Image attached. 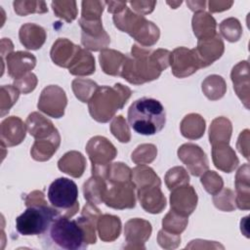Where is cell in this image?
<instances>
[{
    "mask_svg": "<svg viewBox=\"0 0 250 250\" xmlns=\"http://www.w3.org/2000/svg\"><path fill=\"white\" fill-rule=\"evenodd\" d=\"M170 54L168 50L151 51L134 44L131 55L125 58L120 76L134 85L155 80L170 64Z\"/></svg>",
    "mask_w": 250,
    "mask_h": 250,
    "instance_id": "1",
    "label": "cell"
},
{
    "mask_svg": "<svg viewBox=\"0 0 250 250\" xmlns=\"http://www.w3.org/2000/svg\"><path fill=\"white\" fill-rule=\"evenodd\" d=\"M128 122L135 132L150 136L160 132L166 123V111L162 104L152 98H141L128 109Z\"/></svg>",
    "mask_w": 250,
    "mask_h": 250,
    "instance_id": "2",
    "label": "cell"
},
{
    "mask_svg": "<svg viewBox=\"0 0 250 250\" xmlns=\"http://www.w3.org/2000/svg\"><path fill=\"white\" fill-rule=\"evenodd\" d=\"M43 244L47 248L79 250L87 248L86 234L77 220L60 215L51 224L43 235Z\"/></svg>",
    "mask_w": 250,
    "mask_h": 250,
    "instance_id": "3",
    "label": "cell"
},
{
    "mask_svg": "<svg viewBox=\"0 0 250 250\" xmlns=\"http://www.w3.org/2000/svg\"><path fill=\"white\" fill-rule=\"evenodd\" d=\"M131 90L120 83L112 87H99L88 102L89 112L93 119L98 122H108L117 110L123 108L129 98Z\"/></svg>",
    "mask_w": 250,
    "mask_h": 250,
    "instance_id": "4",
    "label": "cell"
},
{
    "mask_svg": "<svg viewBox=\"0 0 250 250\" xmlns=\"http://www.w3.org/2000/svg\"><path fill=\"white\" fill-rule=\"evenodd\" d=\"M113 22L118 29L128 33L143 47L154 45L160 36L159 28L152 21L132 12L128 7L113 16Z\"/></svg>",
    "mask_w": 250,
    "mask_h": 250,
    "instance_id": "5",
    "label": "cell"
},
{
    "mask_svg": "<svg viewBox=\"0 0 250 250\" xmlns=\"http://www.w3.org/2000/svg\"><path fill=\"white\" fill-rule=\"evenodd\" d=\"M60 215H62L60 211L46 203L33 204L27 206L25 211L16 219V229L24 236L44 235L53 221Z\"/></svg>",
    "mask_w": 250,
    "mask_h": 250,
    "instance_id": "6",
    "label": "cell"
},
{
    "mask_svg": "<svg viewBox=\"0 0 250 250\" xmlns=\"http://www.w3.org/2000/svg\"><path fill=\"white\" fill-rule=\"evenodd\" d=\"M48 200L51 205L65 217H72L78 212V188L67 178H58L48 188Z\"/></svg>",
    "mask_w": 250,
    "mask_h": 250,
    "instance_id": "7",
    "label": "cell"
},
{
    "mask_svg": "<svg viewBox=\"0 0 250 250\" xmlns=\"http://www.w3.org/2000/svg\"><path fill=\"white\" fill-rule=\"evenodd\" d=\"M86 151L92 162V175L104 177L106 169L117 154L115 146L104 137L96 136L90 139Z\"/></svg>",
    "mask_w": 250,
    "mask_h": 250,
    "instance_id": "8",
    "label": "cell"
},
{
    "mask_svg": "<svg viewBox=\"0 0 250 250\" xmlns=\"http://www.w3.org/2000/svg\"><path fill=\"white\" fill-rule=\"evenodd\" d=\"M104 181L105 184L103 202H104L106 206L114 209H127L135 207L136 198L134 190L136 187L132 180Z\"/></svg>",
    "mask_w": 250,
    "mask_h": 250,
    "instance_id": "9",
    "label": "cell"
},
{
    "mask_svg": "<svg viewBox=\"0 0 250 250\" xmlns=\"http://www.w3.org/2000/svg\"><path fill=\"white\" fill-rule=\"evenodd\" d=\"M66 104L65 92L57 85H50L42 90L37 107L51 117L61 118L64 114Z\"/></svg>",
    "mask_w": 250,
    "mask_h": 250,
    "instance_id": "10",
    "label": "cell"
},
{
    "mask_svg": "<svg viewBox=\"0 0 250 250\" xmlns=\"http://www.w3.org/2000/svg\"><path fill=\"white\" fill-rule=\"evenodd\" d=\"M172 73L178 78L188 77L201 67L194 49L178 47L170 54Z\"/></svg>",
    "mask_w": 250,
    "mask_h": 250,
    "instance_id": "11",
    "label": "cell"
},
{
    "mask_svg": "<svg viewBox=\"0 0 250 250\" xmlns=\"http://www.w3.org/2000/svg\"><path fill=\"white\" fill-rule=\"evenodd\" d=\"M79 25L82 29L81 43L91 51L104 50L110 43V38L103 27L102 20L86 21L79 20Z\"/></svg>",
    "mask_w": 250,
    "mask_h": 250,
    "instance_id": "12",
    "label": "cell"
},
{
    "mask_svg": "<svg viewBox=\"0 0 250 250\" xmlns=\"http://www.w3.org/2000/svg\"><path fill=\"white\" fill-rule=\"evenodd\" d=\"M178 156L191 175L198 177L208 170V159L200 146L194 144H185L178 149Z\"/></svg>",
    "mask_w": 250,
    "mask_h": 250,
    "instance_id": "13",
    "label": "cell"
},
{
    "mask_svg": "<svg viewBox=\"0 0 250 250\" xmlns=\"http://www.w3.org/2000/svg\"><path fill=\"white\" fill-rule=\"evenodd\" d=\"M170 205L175 213L188 217L196 208L197 194L191 186L185 185L171 190Z\"/></svg>",
    "mask_w": 250,
    "mask_h": 250,
    "instance_id": "14",
    "label": "cell"
},
{
    "mask_svg": "<svg viewBox=\"0 0 250 250\" xmlns=\"http://www.w3.org/2000/svg\"><path fill=\"white\" fill-rule=\"evenodd\" d=\"M201 67H206L217 61L224 53V42L217 33L207 39L198 40L197 47L194 48Z\"/></svg>",
    "mask_w": 250,
    "mask_h": 250,
    "instance_id": "15",
    "label": "cell"
},
{
    "mask_svg": "<svg viewBox=\"0 0 250 250\" xmlns=\"http://www.w3.org/2000/svg\"><path fill=\"white\" fill-rule=\"evenodd\" d=\"M25 125L18 116L4 119L0 125V140L4 146L20 145L25 138Z\"/></svg>",
    "mask_w": 250,
    "mask_h": 250,
    "instance_id": "16",
    "label": "cell"
},
{
    "mask_svg": "<svg viewBox=\"0 0 250 250\" xmlns=\"http://www.w3.org/2000/svg\"><path fill=\"white\" fill-rule=\"evenodd\" d=\"M6 64L9 76L16 80L29 73L34 68L36 58L28 52H13L6 57Z\"/></svg>",
    "mask_w": 250,
    "mask_h": 250,
    "instance_id": "17",
    "label": "cell"
},
{
    "mask_svg": "<svg viewBox=\"0 0 250 250\" xmlns=\"http://www.w3.org/2000/svg\"><path fill=\"white\" fill-rule=\"evenodd\" d=\"M138 197L142 207L151 214L162 212L166 206V198L160 185H148L138 188Z\"/></svg>",
    "mask_w": 250,
    "mask_h": 250,
    "instance_id": "18",
    "label": "cell"
},
{
    "mask_svg": "<svg viewBox=\"0 0 250 250\" xmlns=\"http://www.w3.org/2000/svg\"><path fill=\"white\" fill-rule=\"evenodd\" d=\"M151 234V225L143 219H131L125 224V239L131 247L145 248L144 244Z\"/></svg>",
    "mask_w": 250,
    "mask_h": 250,
    "instance_id": "19",
    "label": "cell"
},
{
    "mask_svg": "<svg viewBox=\"0 0 250 250\" xmlns=\"http://www.w3.org/2000/svg\"><path fill=\"white\" fill-rule=\"evenodd\" d=\"M26 127L35 141H42L60 135L53 123L38 112H32L26 118Z\"/></svg>",
    "mask_w": 250,
    "mask_h": 250,
    "instance_id": "20",
    "label": "cell"
},
{
    "mask_svg": "<svg viewBox=\"0 0 250 250\" xmlns=\"http://www.w3.org/2000/svg\"><path fill=\"white\" fill-rule=\"evenodd\" d=\"M80 47L66 38H59L52 46L50 55L54 63L68 68Z\"/></svg>",
    "mask_w": 250,
    "mask_h": 250,
    "instance_id": "21",
    "label": "cell"
},
{
    "mask_svg": "<svg viewBox=\"0 0 250 250\" xmlns=\"http://www.w3.org/2000/svg\"><path fill=\"white\" fill-rule=\"evenodd\" d=\"M212 159L214 165L226 173L232 172L238 165V158L229 144L212 146Z\"/></svg>",
    "mask_w": 250,
    "mask_h": 250,
    "instance_id": "22",
    "label": "cell"
},
{
    "mask_svg": "<svg viewBox=\"0 0 250 250\" xmlns=\"http://www.w3.org/2000/svg\"><path fill=\"white\" fill-rule=\"evenodd\" d=\"M19 37L21 45L28 50H38L45 43L47 34L45 29L35 23H24L21 26Z\"/></svg>",
    "mask_w": 250,
    "mask_h": 250,
    "instance_id": "23",
    "label": "cell"
},
{
    "mask_svg": "<svg viewBox=\"0 0 250 250\" xmlns=\"http://www.w3.org/2000/svg\"><path fill=\"white\" fill-rule=\"evenodd\" d=\"M58 167L63 173L74 178H79L84 173L86 167V160L80 152L72 150L66 152L59 160Z\"/></svg>",
    "mask_w": 250,
    "mask_h": 250,
    "instance_id": "24",
    "label": "cell"
},
{
    "mask_svg": "<svg viewBox=\"0 0 250 250\" xmlns=\"http://www.w3.org/2000/svg\"><path fill=\"white\" fill-rule=\"evenodd\" d=\"M216 26L215 19L204 11L197 12L192 17V29L198 40L215 36L217 34Z\"/></svg>",
    "mask_w": 250,
    "mask_h": 250,
    "instance_id": "25",
    "label": "cell"
},
{
    "mask_svg": "<svg viewBox=\"0 0 250 250\" xmlns=\"http://www.w3.org/2000/svg\"><path fill=\"white\" fill-rule=\"evenodd\" d=\"M125 58L126 56H124L122 53L112 49H104L99 56L100 64L103 71L113 76L121 74Z\"/></svg>",
    "mask_w": 250,
    "mask_h": 250,
    "instance_id": "26",
    "label": "cell"
},
{
    "mask_svg": "<svg viewBox=\"0 0 250 250\" xmlns=\"http://www.w3.org/2000/svg\"><path fill=\"white\" fill-rule=\"evenodd\" d=\"M100 238L103 241L110 242L115 240L121 231L120 219L113 215H101L97 222Z\"/></svg>",
    "mask_w": 250,
    "mask_h": 250,
    "instance_id": "27",
    "label": "cell"
},
{
    "mask_svg": "<svg viewBox=\"0 0 250 250\" xmlns=\"http://www.w3.org/2000/svg\"><path fill=\"white\" fill-rule=\"evenodd\" d=\"M68 71L70 74L77 76L93 74L95 72V58L90 52L80 47L68 67Z\"/></svg>",
    "mask_w": 250,
    "mask_h": 250,
    "instance_id": "28",
    "label": "cell"
},
{
    "mask_svg": "<svg viewBox=\"0 0 250 250\" xmlns=\"http://www.w3.org/2000/svg\"><path fill=\"white\" fill-rule=\"evenodd\" d=\"M235 188L237 191L236 204L239 209H249V166L245 164L237 171L235 178Z\"/></svg>",
    "mask_w": 250,
    "mask_h": 250,
    "instance_id": "29",
    "label": "cell"
},
{
    "mask_svg": "<svg viewBox=\"0 0 250 250\" xmlns=\"http://www.w3.org/2000/svg\"><path fill=\"white\" fill-rule=\"evenodd\" d=\"M180 129L185 138L189 140L199 139L203 136L205 131V120L199 114H188L182 120Z\"/></svg>",
    "mask_w": 250,
    "mask_h": 250,
    "instance_id": "30",
    "label": "cell"
},
{
    "mask_svg": "<svg viewBox=\"0 0 250 250\" xmlns=\"http://www.w3.org/2000/svg\"><path fill=\"white\" fill-rule=\"evenodd\" d=\"M60 143H61L60 135L47 140L35 141L31 147L30 154L32 158L36 161L49 160L53 156V154L57 151L60 146Z\"/></svg>",
    "mask_w": 250,
    "mask_h": 250,
    "instance_id": "31",
    "label": "cell"
},
{
    "mask_svg": "<svg viewBox=\"0 0 250 250\" xmlns=\"http://www.w3.org/2000/svg\"><path fill=\"white\" fill-rule=\"evenodd\" d=\"M231 135V123L225 117H218L211 123L209 140L212 146L218 144H229Z\"/></svg>",
    "mask_w": 250,
    "mask_h": 250,
    "instance_id": "32",
    "label": "cell"
},
{
    "mask_svg": "<svg viewBox=\"0 0 250 250\" xmlns=\"http://www.w3.org/2000/svg\"><path fill=\"white\" fill-rule=\"evenodd\" d=\"M105 181L99 176H92L83 185V193L85 199L94 205L103 202V195L104 190Z\"/></svg>",
    "mask_w": 250,
    "mask_h": 250,
    "instance_id": "33",
    "label": "cell"
},
{
    "mask_svg": "<svg viewBox=\"0 0 250 250\" xmlns=\"http://www.w3.org/2000/svg\"><path fill=\"white\" fill-rule=\"evenodd\" d=\"M226 90L225 80L219 75H210L202 82V91L209 100L216 101L221 99L225 95Z\"/></svg>",
    "mask_w": 250,
    "mask_h": 250,
    "instance_id": "34",
    "label": "cell"
},
{
    "mask_svg": "<svg viewBox=\"0 0 250 250\" xmlns=\"http://www.w3.org/2000/svg\"><path fill=\"white\" fill-rule=\"evenodd\" d=\"M132 181L136 188L148 185H161L159 177L154 171L146 165H141L132 170Z\"/></svg>",
    "mask_w": 250,
    "mask_h": 250,
    "instance_id": "35",
    "label": "cell"
},
{
    "mask_svg": "<svg viewBox=\"0 0 250 250\" xmlns=\"http://www.w3.org/2000/svg\"><path fill=\"white\" fill-rule=\"evenodd\" d=\"M98 88V84L90 79L76 78L72 81L73 93L82 103H88Z\"/></svg>",
    "mask_w": 250,
    "mask_h": 250,
    "instance_id": "36",
    "label": "cell"
},
{
    "mask_svg": "<svg viewBox=\"0 0 250 250\" xmlns=\"http://www.w3.org/2000/svg\"><path fill=\"white\" fill-rule=\"evenodd\" d=\"M187 225L188 217L181 216L172 210H170L162 220L163 229L174 234H181V232L185 230Z\"/></svg>",
    "mask_w": 250,
    "mask_h": 250,
    "instance_id": "37",
    "label": "cell"
},
{
    "mask_svg": "<svg viewBox=\"0 0 250 250\" xmlns=\"http://www.w3.org/2000/svg\"><path fill=\"white\" fill-rule=\"evenodd\" d=\"M51 5L55 15L67 22H71L77 17L75 1H53Z\"/></svg>",
    "mask_w": 250,
    "mask_h": 250,
    "instance_id": "38",
    "label": "cell"
},
{
    "mask_svg": "<svg viewBox=\"0 0 250 250\" xmlns=\"http://www.w3.org/2000/svg\"><path fill=\"white\" fill-rule=\"evenodd\" d=\"M188 182H189L188 174L187 173L186 169L181 166H177L169 169L165 175V184L170 190L181 186L188 185Z\"/></svg>",
    "mask_w": 250,
    "mask_h": 250,
    "instance_id": "39",
    "label": "cell"
},
{
    "mask_svg": "<svg viewBox=\"0 0 250 250\" xmlns=\"http://www.w3.org/2000/svg\"><path fill=\"white\" fill-rule=\"evenodd\" d=\"M14 10L19 16H26L32 13L44 14L48 12L44 1H14Z\"/></svg>",
    "mask_w": 250,
    "mask_h": 250,
    "instance_id": "40",
    "label": "cell"
},
{
    "mask_svg": "<svg viewBox=\"0 0 250 250\" xmlns=\"http://www.w3.org/2000/svg\"><path fill=\"white\" fill-rule=\"evenodd\" d=\"M220 30L222 35L229 42L237 41L242 34L240 22L237 19L234 18H229L227 20H224L220 23Z\"/></svg>",
    "mask_w": 250,
    "mask_h": 250,
    "instance_id": "41",
    "label": "cell"
},
{
    "mask_svg": "<svg viewBox=\"0 0 250 250\" xmlns=\"http://www.w3.org/2000/svg\"><path fill=\"white\" fill-rule=\"evenodd\" d=\"M0 96H1L0 110H1V116L3 117L7 112H9L10 108L18 101L20 96V91L14 85H3L1 87Z\"/></svg>",
    "mask_w": 250,
    "mask_h": 250,
    "instance_id": "42",
    "label": "cell"
},
{
    "mask_svg": "<svg viewBox=\"0 0 250 250\" xmlns=\"http://www.w3.org/2000/svg\"><path fill=\"white\" fill-rule=\"evenodd\" d=\"M157 154V149L154 145H141L132 153V160L136 164L145 165L154 160Z\"/></svg>",
    "mask_w": 250,
    "mask_h": 250,
    "instance_id": "43",
    "label": "cell"
},
{
    "mask_svg": "<svg viewBox=\"0 0 250 250\" xmlns=\"http://www.w3.org/2000/svg\"><path fill=\"white\" fill-rule=\"evenodd\" d=\"M105 2L104 1H83L82 2V20L96 21L102 20V14L104 8Z\"/></svg>",
    "mask_w": 250,
    "mask_h": 250,
    "instance_id": "44",
    "label": "cell"
},
{
    "mask_svg": "<svg viewBox=\"0 0 250 250\" xmlns=\"http://www.w3.org/2000/svg\"><path fill=\"white\" fill-rule=\"evenodd\" d=\"M200 181L206 191L212 195L220 192L224 185L222 178L214 171L204 172Z\"/></svg>",
    "mask_w": 250,
    "mask_h": 250,
    "instance_id": "45",
    "label": "cell"
},
{
    "mask_svg": "<svg viewBox=\"0 0 250 250\" xmlns=\"http://www.w3.org/2000/svg\"><path fill=\"white\" fill-rule=\"evenodd\" d=\"M110 131L113 136L117 138L118 141L121 143H128L131 139L129 127L122 115L116 116L112 120L110 124Z\"/></svg>",
    "mask_w": 250,
    "mask_h": 250,
    "instance_id": "46",
    "label": "cell"
},
{
    "mask_svg": "<svg viewBox=\"0 0 250 250\" xmlns=\"http://www.w3.org/2000/svg\"><path fill=\"white\" fill-rule=\"evenodd\" d=\"M213 201L215 206L222 211H232L235 208L233 192L229 188H225L221 193L218 192L213 195Z\"/></svg>",
    "mask_w": 250,
    "mask_h": 250,
    "instance_id": "47",
    "label": "cell"
},
{
    "mask_svg": "<svg viewBox=\"0 0 250 250\" xmlns=\"http://www.w3.org/2000/svg\"><path fill=\"white\" fill-rule=\"evenodd\" d=\"M37 85V78L34 73H27L24 76L14 80V86L21 93L28 94L33 91Z\"/></svg>",
    "mask_w": 250,
    "mask_h": 250,
    "instance_id": "48",
    "label": "cell"
},
{
    "mask_svg": "<svg viewBox=\"0 0 250 250\" xmlns=\"http://www.w3.org/2000/svg\"><path fill=\"white\" fill-rule=\"evenodd\" d=\"M158 243L161 247L167 248V249H173L178 247V245L181 243V236L180 234H174L171 232H168L164 229L159 230L158 232Z\"/></svg>",
    "mask_w": 250,
    "mask_h": 250,
    "instance_id": "49",
    "label": "cell"
},
{
    "mask_svg": "<svg viewBox=\"0 0 250 250\" xmlns=\"http://www.w3.org/2000/svg\"><path fill=\"white\" fill-rule=\"evenodd\" d=\"M128 4L136 12L140 13L142 16L149 14L153 11L154 6L156 5L155 1H130Z\"/></svg>",
    "mask_w": 250,
    "mask_h": 250,
    "instance_id": "50",
    "label": "cell"
},
{
    "mask_svg": "<svg viewBox=\"0 0 250 250\" xmlns=\"http://www.w3.org/2000/svg\"><path fill=\"white\" fill-rule=\"evenodd\" d=\"M233 4L232 1L229 2H226V1H209L208 5H209V10L212 13H216V12H222L225 10L229 9V7Z\"/></svg>",
    "mask_w": 250,
    "mask_h": 250,
    "instance_id": "51",
    "label": "cell"
},
{
    "mask_svg": "<svg viewBox=\"0 0 250 250\" xmlns=\"http://www.w3.org/2000/svg\"><path fill=\"white\" fill-rule=\"evenodd\" d=\"M44 194L41 191H33L27 195L25 199V205L30 206L33 204H44Z\"/></svg>",
    "mask_w": 250,
    "mask_h": 250,
    "instance_id": "52",
    "label": "cell"
},
{
    "mask_svg": "<svg viewBox=\"0 0 250 250\" xmlns=\"http://www.w3.org/2000/svg\"><path fill=\"white\" fill-rule=\"evenodd\" d=\"M106 5H108L107 11L113 15L120 13L121 11H123L126 7H127V3L126 2H116V1H109V2H105Z\"/></svg>",
    "mask_w": 250,
    "mask_h": 250,
    "instance_id": "53",
    "label": "cell"
},
{
    "mask_svg": "<svg viewBox=\"0 0 250 250\" xmlns=\"http://www.w3.org/2000/svg\"><path fill=\"white\" fill-rule=\"evenodd\" d=\"M187 5L193 12H202L205 9L206 2L205 1H188Z\"/></svg>",
    "mask_w": 250,
    "mask_h": 250,
    "instance_id": "54",
    "label": "cell"
},
{
    "mask_svg": "<svg viewBox=\"0 0 250 250\" xmlns=\"http://www.w3.org/2000/svg\"><path fill=\"white\" fill-rule=\"evenodd\" d=\"M167 4H168V5H170L173 9H176L179 5H181V4H182V1H180V2H172V3H171V2H167Z\"/></svg>",
    "mask_w": 250,
    "mask_h": 250,
    "instance_id": "55",
    "label": "cell"
}]
</instances>
